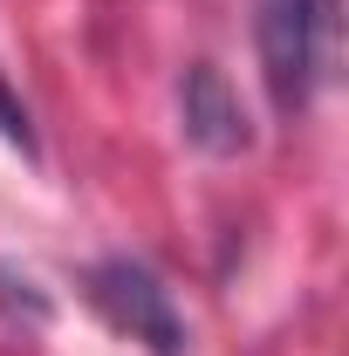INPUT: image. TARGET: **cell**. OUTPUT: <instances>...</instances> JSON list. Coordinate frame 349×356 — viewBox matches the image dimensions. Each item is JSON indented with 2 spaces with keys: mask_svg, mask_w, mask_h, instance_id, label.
I'll use <instances>...</instances> for the list:
<instances>
[{
  "mask_svg": "<svg viewBox=\"0 0 349 356\" xmlns=\"http://www.w3.org/2000/svg\"><path fill=\"white\" fill-rule=\"evenodd\" d=\"M89 302H96V315H103L117 336H131L144 356H185L192 350L172 288H165L144 261H131V254L89 267Z\"/></svg>",
  "mask_w": 349,
  "mask_h": 356,
  "instance_id": "7a4b0ae2",
  "label": "cell"
},
{
  "mask_svg": "<svg viewBox=\"0 0 349 356\" xmlns=\"http://www.w3.org/2000/svg\"><path fill=\"white\" fill-rule=\"evenodd\" d=\"M0 302H14V274H0ZM21 309H28V322H42V295H21Z\"/></svg>",
  "mask_w": 349,
  "mask_h": 356,
  "instance_id": "5b68a950",
  "label": "cell"
},
{
  "mask_svg": "<svg viewBox=\"0 0 349 356\" xmlns=\"http://www.w3.org/2000/svg\"><path fill=\"white\" fill-rule=\"evenodd\" d=\"M343 35V0H261L254 48H261V83L281 117H302L315 89L329 83Z\"/></svg>",
  "mask_w": 349,
  "mask_h": 356,
  "instance_id": "6da1fadb",
  "label": "cell"
},
{
  "mask_svg": "<svg viewBox=\"0 0 349 356\" xmlns=\"http://www.w3.org/2000/svg\"><path fill=\"white\" fill-rule=\"evenodd\" d=\"M178 131L199 158H240L254 144V124H247V103L240 89L226 83L219 62H192L178 76Z\"/></svg>",
  "mask_w": 349,
  "mask_h": 356,
  "instance_id": "3957f363",
  "label": "cell"
},
{
  "mask_svg": "<svg viewBox=\"0 0 349 356\" xmlns=\"http://www.w3.org/2000/svg\"><path fill=\"white\" fill-rule=\"evenodd\" d=\"M0 137H7V144H21V151H35V131H28V110H21V96L7 89V76H0Z\"/></svg>",
  "mask_w": 349,
  "mask_h": 356,
  "instance_id": "277c9868",
  "label": "cell"
}]
</instances>
